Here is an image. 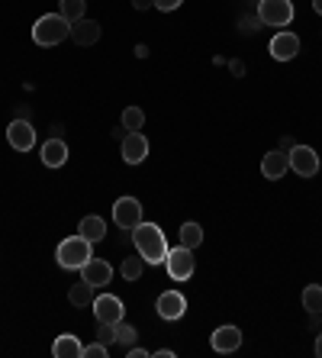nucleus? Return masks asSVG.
Returning <instances> with one entry per match:
<instances>
[{"instance_id": "obj_31", "label": "nucleus", "mask_w": 322, "mask_h": 358, "mask_svg": "<svg viewBox=\"0 0 322 358\" xmlns=\"http://www.w3.org/2000/svg\"><path fill=\"white\" fill-rule=\"evenodd\" d=\"M136 3V10H149V7H155V0H133Z\"/></svg>"}, {"instance_id": "obj_32", "label": "nucleus", "mask_w": 322, "mask_h": 358, "mask_svg": "<svg viewBox=\"0 0 322 358\" xmlns=\"http://www.w3.org/2000/svg\"><path fill=\"white\" fill-rule=\"evenodd\" d=\"M152 355H158V358H174V352H171V349H158V352H152Z\"/></svg>"}, {"instance_id": "obj_11", "label": "nucleus", "mask_w": 322, "mask_h": 358, "mask_svg": "<svg viewBox=\"0 0 322 358\" xmlns=\"http://www.w3.org/2000/svg\"><path fill=\"white\" fill-rule=\"evenodd\" d=\"M110 278H113V268L103 259H87L81 265V281H87L91 287H103V284H110Z\"/></svg>"}, {"instance_id": "obj_2", "label": "nucleus", "mask_w": 322, "mask_h": 358, "mask_svg": "<svg viewBox=\"0 0 322 358\" xmlns=\"http://www.w3.org/2000/svg\"><path fill=\"white\" fill-rule=\"evenodd\" d=\"M71 39V23L61 13H45L36 20L33 26V42L36 45H58V42Z\"/></svg>"}, {"instance_id": "obj_6", "label": "nucleus", "mask_w": 322, "mask_h": 358, "mask_svg": "<svg viewBox=\"0 0 322 358\" xmlns=\"http://www.w3.org/2000/svg\"><path fill=\"white\" fill-rule=\"evenodd\" d=\"M113 223L119 229H136L142 223V203L136 197H119L113 203Z\"/></svg>"}, {"instance_id": "obj_18", "label": "nucleus", "mask_w": 322, "mask_h": 358, "mask_svg": "<svg viewBox=\"0 0 322 358\" xmlns=\"http://www.w3.org/2000/svg\"><path fill=\"white\" fill-rule=\"evenodd\" d=\"M42 162H45V165L49 168H61L68 162V145L61 139H49L45 142V145H42Z\"/></svg>"}, {"instance_id": "obj_9", "label": "nucleus", "mask_w": 322, "mask_h": 358, "mask_svg": "<svg viewBox=\"0 0 322 358\" xmlns=\"http://www.w3.org/2000/svg\"><path fill=\"white\" fill-rule=\"evenodd\" d=\"M7 142L13 145L17 152H29L36 145V129H33V123L29 120H13V123L7 126Z\"/></svg>"}, {"instance_id": "obj_34", "label": "nucleus", "mask_w": 322, "mask_h": 358, "mask_svg": "<svg viewBox=\"0 0 322 358\" xmlns=\"http://www.w3.org/2000/svg\"><path fill=\"white\" fill-rule=\"evenodd\" d=\"M313 10H316V13H319V17H322V0H313Z\"/></svg>"}, {"instance_id": "obj_27", "label": "nucleus", "mask_w": 322, "mask_h": 358, "mask_svg": "<svg viewBox=\"0 0 322 358\" xmlns=\"http://www.w3.org/2000/svg\"><path fill=\"white\" fill-rule=\"evenodd\" d=\"M97 342H103V345L116 342V323H100L97 326Z\"/></svg>"}, {"instance_id": "obj_30", "label": "nucleus", "mask_w": 322, "mask_h": 358, "mask_svg": "<svg viewBox=\"0 0 322 358\" xmlns=\"http://www.w3.org/2000/svg\"><path fill=\"white\" fill-rule=\"evenodd\" d=\"M155 7L168 13V10H177V7H181V0H155Z\"/></svg>"}, {"instance_id": "obj_13", "label": "nucleus", "mask_w": 322, "mask_h": 358, "mask_svg": "<svg viewBox=\"0 0 322 358\" xmlns=\"http://www.w3.org/2000/svg\"><path fill=\"white\" fill-rule=\"evenodd\" d=\"M287 171H290V155L284 149L268 152L265 159H261V175H265L268 181H281Z\"/></svg>"}, {"instance_id": "obj_12", "label": "nucleus", "mask_w": 322, "mask_h": 358, "mask_svg": "<svg viewBox=\"0 0 322 358\" xmlns=\"http://www.w3.org/2000/svg\"><path fill=\"white\" fill-rule=\"evenodd\" d=\"M297 52H300V36L297 33H277L271 39V55L277 62H290V59H297Z\"/></svg>"}, {"instance_id": "obj_19", "label": "nucleus", "mask_w": 322, "mask_h": 358, "mask_svg": "<svg viewBox=\"0 0 322 358\" xmlns=\"http://www.w3.org/2000/svg\"><path fill=\"white\" fill-rule=\"evenodd\" d=\"M78 236H84L87 242H100L107 236V223L100 217H84L81 223H78Z\"/></svg>"}, {"instance_id": "obj_17", "label": "nucleus", "mask_w": 322, "mask_h": 358, "mask_svg": "<svg viewBox=\"0 0 322 358\" xmlns=\"http://www.w3.org/2000/svg\"><path fill=\"white\" fill-rule=\"evenodd\" d=\"M71 39L78 42V45H94V42L100 39V23H94V20H78V23H71Z\"/></svg>"}, {"instance_id": "obj_3", "label": "nucleus", "mask_w": 322, "mask_h": 358, "mask_svg": "<svg viewBox=\"0 0 322 358\" xmlns=\"http://www.w3.org/2000/svg\"><path fill=\"white\" fill-rule=\"evenodd\" d=\"M94 242H87L84 236H68V239L58 242V249H55V259L61 268H68V271H81V265L87 259H94V252H91Z\"/></svg>"}, {"instance_id": "obj_28", "label": "nucleus", "mask_w": 322, "mask_h": 358, "mask_svg": "<svg viewBox=\"0 0 322 358\" xmlns=\"http://www.w3.org/2000/svg\"><path fill=\"white\" fill-rule=\"evenodd\" d=\"M107 345L103 342H94V345H84V358H107Z\"/></svg>"}, {"instance_id": "obj_26", "label": "nucleus", "mask_w": 322, "mask_h": 358, "mask_svg": "<svg viewBox=\"0 0 322 358\" xmlns=\"http://www.w3.org/2000/svg\"><path fill=\"white\" fill-rule=\"evenodd\" d=\"M116 342H123V345H133L136 342V326H129V323H116Z\"/></svg>"}, {"instance_id": "obj_22", "label": "nucleus", "mask_w": 322, "mask_h": 358, "mask_svg": "<svg viewBox=\"0 0 322 358\" xmlns=\"http://www.w3.org/2000/svg\"><path fill=\"white\" fill-rule=\"evenodd\" d=\"M84 7H87V0H61V17L68 20V23H78V20H84Z\"/></svg>"}, {"instance_id": "obj_1", "label": "nucleus", "mask_w": 322, "mask_h": 358, "mask_svg": "<svg viewBox=\"0 0 322 358\" xmlns=\"http://www.w3.org/2000/svg\"><path fill=\"white\" fill-rule=\"evenodd\" d=\"M133 239H136L139 255L149 262V265H161V262L168 259V239H165V233H161V226L139 223L133 229Z\"/></svg>"}, {"instance_id": "obj_23", "label": "nucleus", "mask_w": 322, "mask_h": 358, "mask_svg": "<svg viewBox=\"0 0 322 358\" xmlns=\"http://www.w3.org/2000/svg\"><path fill=\"white\" fill-rule=\"evenodd\" d=\"M123 126L129 129V133H139L142 126H145V113H142L139 107H126L123 110Z\"/></svg>"}, {"instance_id": "obj_8", "label": "nucleus", "mask_w": 322, "mask_h": 358, "mask_svg": "<svg viewBox=\"0 0 322 358\" xmlns=\"http://www.w3.org/2000/svg\"><path fill=\"white\" fill-rule=\"evenodd\" d=\"M94 317H97V323H119L123 320V300L113 297V294H100V297H94Z\"/></svg>"}, {"instance_id": "obj_5", "label": "nucleus", "mask_w": 322, "mask_h": 358, "mask_svg": "<svg viewBox=\"0 0 322 358\" xmlns=\"http://www.w3.org/2000/svg\"><path fill=\"white\" fill-rule=\"evenodd\" d=\"M258 20L265 26H287L293 20L290 0H258Z\"/></svg>"}, {"instance_id": "obj_10", "label": "nucleus", "mask_w": 322, "mask_h": 358, "mask_svg": "<svg viewBox=\"0 0 322 358\" xmlns=\"http://www.w3.org/2000/svg\"><path fill=\"white\" fill-rule=\"evenodd\" d=\"M155 310L161 320H171L174 323V320H181L184 313H187V300H184L181 291H165L155 300Z\"/></svg>"}, {"instance_id": "obj_4", "label": "nucleus", "mask_w": 322, "mask_h": 358, "mask_svg": "<svg viewBox=\"0 0 322 358\" xmlns=\"http://www.w3.org/2000/svg\"><path fill=\"white\" fill-rule=\"evenodd\" d=\"M165 268H168V278H171V281H187V278L193 275V268H197V262H193V249H187V245L168 249Z\"/></svg>"}, {"instance_id": "obj_15", "label": "nucleus", "mask_w": 322, "mask_h": 358, "mask_svg": "<svg viewBox=\"0 0 322 358\" xmlns=\"http://www.w3.org/2000/svg\"><path fill=\"white\" fill-rule=\"evenodd\" d=\"M145 155H149V139L142 133H129L123 139V159L129 162V165H139V162H145Z\"/></svg>"}, {"instance_id": "obj_25", "label": "nucleus", "mask_w": 322, "mask_h": 358, "mask_svg": "<svg viewBox=\"0 0 322 358\" xmlns=\"http://www.w3.org/2000/svg\"><path fill=\"white\" fill-rule=\"evenodd\" d=\"M303 307L309 310V313H322V287H316V284H309L303 291Z\"/></svg>"}, {"instance_id": "obj_16", "label": "nucleus", "mask_w": 322, "mask_h": 358, "mask_svg": "<svg viewBox=\"0 0 322 358\" xmlns=\"http://www.w3.org/2000/svg\"><path fill=\"white\" fill-rule=\"evenodd\" d=\"M52 355L55 358H84V345L78 336L65 333V336H58L55 342H52Z\"/></svg>"}, {"instance_id": "obj_21", "label": "nucleus", "mask_w": 322, "mask_h": 358, "mask_svg": "<svg viewBox=\"0 0 322 358\" xmlns=\"http://www.w3.org/2000/svg\"><path fill=\"white\" fill-rule=\"evenodd\" d=\"M200 242H203V226H200V223H184L181 226V245L197 249Z\"/></svg>"}, {"instance_id": "obj_29", "label": "nucleus", "mask_w": 322, "mask_h": 358, "mask_svg": "<svg viewBox=\"0 0 322 358\" xmlns=\"http://www.w3.org/2000/svg\"><path fill=\"white\" fill-rule=\"evenodd\" d=\"M126 355H129V358H149V355H152V352L139 349V345H136V342H133V345H126Z\"/></svg>"}, {"instance_id": "obj_14", "label": "nucleus", "mask_w": 322, "mask_h": 358, "mask_svg": "<svg viewBox=\"0 0 322 358\" xmlns=\"http://www.w3.org/2000/svg\"><path fill=\"white\" fill-rule=\"evenodd\" d=\"M210 345H213L216 352H235L242 345V333H239V326H219L213 336H210Z\"/></svg>"}, {"instance_id": "obj_7", "label": "nucleus", "mask_w": 322, "mask_h": 358, "mask_svg": "<svg viewBox=\"0 0 322 358\" xmlns=\"http://www.w3.org/2000/svg\"><path fill=\"white\" fill-rule=\"evenodd\" d=\"M287 155H290V171H297L300 178H313L319 171V155L309 145H293Z\"/></svg>"}, {"instance_id": "obj_33", "label": "nucleus", "mask_w": 322, "mask_h": 358, "mask_svg": "<svg viewBox=\"0 0 322 358\" xmlns=\"http://www.w3.org/2000/svg\"><path fill=\"white\" fill-rule=\"evenodd\" d=\"M313 349H316V355L322 358V336H316V345H313Z\"/></svg>"}, {"instance_id": "obj_24", "label": "nucleus", "mask_w": 322, "mask_h": 358, "mask_svg": "<svg viewBox=\"0 0 322 358\" xmlns=\"http://www.w3.org/2000/svg\"><path fill=\"white\" fill-rule=\"evenodd\" d=\"M145 265H149V262L142 259V255H139V259H136V255H133V259H126L123 262V278H126V281H139L142 271H145Z\"/></svg>"}, {"instance_id": "obj_20", "label": "nucleus", "mask_w": 322, "mask_h": 358, "mask_svg": "<svg viewBox=\"0 0 322 358\" xmlns=\"http://www.w3.org/2000/svg\"><path fill=\"white\" fill-rule=\"evenodd\" d=\"M68 300H71L75 307H91V303H94V287H91L87 281L71 284V291H68Z\"/></svg>"}]
</instances>
